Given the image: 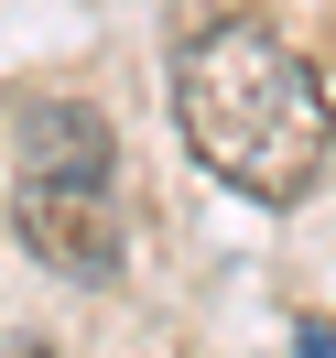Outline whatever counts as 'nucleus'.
Masks as SVG:
<instances>
[{"instance_id":"nucleus-1","label":"nucleus","mask_w":336,"mask_h":358,"mask_svg":"<svg viewBox=\"0 0 336 358\" xmlns=\"http://www.w3.org/2000/svg\"><path fill=\"white\" fill-rule=\"evenodd\" d=\"M174 120L184 152L249 206H304L336 174V109L314 66L249 11H206L174 44Z\"/></svg>"},{"instance_id":"nucleus-2","label":"nucleus","mask_w":336,"mask_h":358,"mask_svg":"<svg viewBox=\"0 0 336 358\" xmlns=\"http://www.w3.org/2000/svg\"><path fill=\"white\" fill-rule=\"evenodd\" d=\"M11 228L66 282H119L131 228H119V141L87 98H33L11 141Z\"/></svg>"},{"instance_id":"nucleus-3","label":"nucleus","mask_w":336,"mask_h":358,"mask_svg":"<svg viewBox=\"0 0 336 358\" xmlns=\"http://www.w3.org/2000/svg\"><path fill=\"white\" fill-rule=\"evenodd\" d=\"M11 358H44V336H11Z\"/></svg>"}]
</instances>
